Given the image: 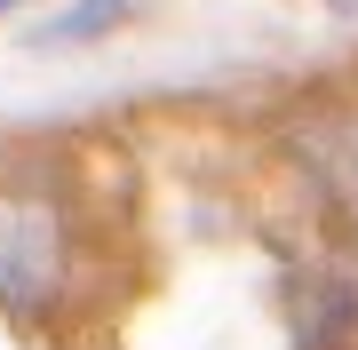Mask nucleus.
I'll use <instances>...</instances> for the list:
<instances>
[{
    "label": "nucleus",
    "mask_w": 358,
    "mask_h": 350,
    "mask_svg": "<svg viewBox=\"0 0 358 350\" xmlns=\"http://www.w3.org/2000/svg\"><path fill=\"white\" fill-rule=\"evenodd\" d=\"M64 263V223L48 199L0 191V302H40Z\"/></svg>",
    "instance_id": "obj_1"
},
{
    "label": "nucleus",
    "mask_w": 358,
    "mask_h": 350,
    "mask_svg": "<svg viewBox=\"0 0 358 350\" xmlns=\"http://www.w3.org/2000/svg\"><path fill=\"white\" fill-rule=\"evenodd\" d=\"M310 159L327 168V183L350 199V215H358V119H327V128L310 136Z\"/></svg>",
    "instance_id": "obj_2"
},
{
    "label": "nucleus",
    "mask_w": 358,
    "mask_h": 350,
    "mask_svg": "<svg viewBox=\"0 0 358 350\" xmlns=\"http://www.w3.org/2000/svg\"><path fill=\"white\" fill-rule=\"evenodd\" d=\"M128 8H136V0H80V8H64L48 32H40V48H72V40H96V32H112Z\"/></svg>",
    "instance_id": "obj_3"
},
{
    "label": "nucleus",
    "mask_w": 358,
    "mask_h": 350,
    "mask_svg": "<svg viewBox=\"0 0 358 350\" xmlns=\"http://www.w3.org/2000/svg\"><path fill=\"white\" fill-rule=\"evenodd\" d=\"M8 8H16V0H0V16H8Z\"/></svg>",
    "instance_id": "obj_4"
}]
</instances>
